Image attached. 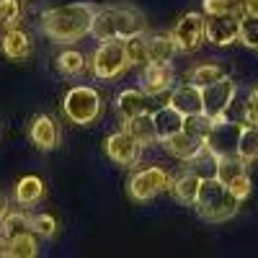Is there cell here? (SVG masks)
Listing matches in <instances>:
<instances>
[{"label": "cell", "mask_w": 258, "mask_h": 258, "mask_svg": "<svg viewBox=\"0 0 258 258\" xmlns=\"http://www.w3.org/2000/svg\"><path fill=\"white\" fill-rule=\"evenodd\" d=\"M140 83H142V91L150 93V96H160L165 91H170L176 85V73L170 64H158V62H147L142 68V75H140Z\"/></svg>", "instance_id": "cell-11"}, {"label": "cell", "mask_w": 258, "mask_h": 258, "mask_svg": "<svg viewBox=\"0 0 258 258\" xmlns=\"http://www.w3.org/2000/svg\"><path fill=\"white\" fill-rule=\"evenodd\" d=\"M129 68V59L124 52V41L121 39H111V41H101L98 49L91 57V73L98 80H114L119 75H124Z\"/></svg>", "instance_id": "cell-4"}, {"label": "cell", "mask_w": 258, "mask_h": 258, "mask_svg": "<svg viewBox=\"0 0 258 258\" xmlns=\"http://www.w3.org/2000/svg\"><path fill=\"white\" fill-rule=\"evenodd\" d=\"M62 111L73 124L88 126L103 114V98L91 85H75L62 98Z\"/></svg>", "instance_id": "cell-3"}, {"label": "cell", "mask_w": 258, "mask_h": 258, "mask_svg": "<svg viewBox=\"0 0 258 258\" xmlns=\"http://www.w3.org/2000/svg\"><path fill=\"white\" fill-rule=\"evenodd\" d=\"M240 44H245L248 49H258V16L245 13L240 16V36H238Z\"/></svg>", "instance_id": "cell-32"}, {"label": "cell", "mask_w": 258, "mask_h": 258, "mask_svg": "<svg viewBox=\"0 0 258 258\" xmlns=\"http://www.w3.org/2000/svg\"><path fill=\"white\" fill-rule=\"evenodd\" d=\"M150 98H153V96L145 93V91H137V88L121 91L119 98H116V111H119L121 121L132 119V116H137V114H145V111H153V103H150Z\"/></svg>", "instance_id": "cell-16"}, {"label": "cell", "mask_w": 258, "mask_h": 258, "mask_svg": "<svg viewBox=\"0 0 258 258\" xmlns=\"http://www.w3.org/2000/svg\"><path fill=\"white\" fill-rule=\"evenodd\" d=\"M163 147H165V153L173 155L176 160H186V163H188L191 158H197L202 150H204V137L188 132V129H181L178 135L168 137V140L163 142Z\"/></svg>", "instance_id": "cell-12"}, {"label": "cell", "mask_w": 258, "mask_h": 258, "mask_svg": "<svg viewBox=\"0 0 258 258\" xmlns=\"http://www.w3.org/2000/svg\"><path fill=\"white\" fill-rule=\"evenodd\" d=\"M91 36L96 41H111V39H119V21H116V6H106V8H98L93 13V21H91Z\"/></svg>", "instance_id": "cell-17"}, {"label": "cell", "mask_w": 258, "mask_h": 258, "mask_svg": "<svg viewBox=\"0 0 258 258\" xmlns=\"http://www.w3.org/2000/svg\"><path fill=\"white\" fill-rule=\"evenodd\" d=\"M24 230H31V217L26 212H8L6 209V214L0 217V235L3 238H13V235H18V232H24Z\"/></svg>", "instance_id": "cell-28"}, {"label": "cell", "mask_w": 258, "mask_h": 258, "mask_svg": "<svg viewBox=\"0 0 258 258\" xmlns=\"http://www.w3.org/2000/svg\"><path fill=\"white\" fill-rule=\"evenodd\" d=\"M96 11L98 8L93 3H85V0L64 3L59 8H49L41 13L39 26L44 36H49L57 44H75V41L91 34V21Z\"/></svg>", "instance_id": "cell-1"}, {"label": "cell", "mask_w": 258, "mask_h": 258, "mask_svg": "<svg viewBox=\"0 0 258 258\" xmlns=\"http://www.w3.org/2000/svg\"><path fill=\"white\" fill-rule=\"evenodd\" d=\"M212 124H214V121H212L207 114H191V116H186L183 129H188V132L199 135V137H207V132L212 129Z\"/></svg>", "instance_id": "cell-35"}, {"label": "cell", "mask_w": 258, "mask_h": 258, "mask_svg": "<svg viewBox=\"0 0 258 258\" xmlns=\"http://www.w3.org/2000/svg\"><path fill=\"white\" fill-rule=\"evenodd\" d=\"M220 78H225V70L214 62H204V64H197V68L188 70V83L199 85V88H207V85L217 83Z\"/></svg>", "instance_id": "cell-29"}, {"label": "cell", "mask_w": 258, "mask_h": 258, "mask_svg": "<svg viewBox=\"0 0 258 258\" xmlns=\"http://www.w3.org/2000/svg\"><path fill=\"white\" fill-rule=\"evenodd\" d=\"M6 209H8V202H6V197H3V194H0V217L6 214Z\"/></svg>", "instance_id": "cell-39"}, {"label": "cell", "mask_w": 258, "mask_h": 258, "mask_svg": "<svg viewBox=\"0 0 258 258\" xmlns=\"http://www.w3.org/2000/svg\"><path fill=\"white\" fill-rule=\"evenodd\" d=\"M199 188H202V176L197 173V170H191V168L183 170L176 181H170V191H173V197L181 204H186V207H194Z\"/></svg>", "instance_id": "cell-19"}, {"label": "cell", "mask_w": 258, "mask_h": 258, "mask_svg": "<svg viewBox=\"0 0 258 258\" xmlns=\"http://www.w3.org/2000/svg\"><path fill=\"white\" fill-rule=\"evenodd\" d=\"M248 173V163L240 158V155H227V158H217V176L222 183H230L238 176Z\"/></svg>", "instance_id": "cell-27"}, {"label": "cell", "mask_w": 258, "mask_h": 258, "mask_svg": "<svg viewBox=\"0 0 258 258\" xmlns=\"http://www.w3.org/2000/svg\"><path fill=\"white\" fill-rule=\"evenodd\" d=\"M245 116L250 124H258V88H253L248 101H245Z\"/></svg>", "instance_id": "cell-37"}, {"label": "cell", "mask_w": 258, "mask_h": 258, "mask_svg": "<svg viewBox=\"0 0 258 258\" xmlns=\"http://www.w3.org/2000/svg\"><path fill=\"white\" fill-rule=\"evenodd\" d=\"M235 96H238V83H235L232 78H220L217 83L207 85V88H202V101H204V114L212 119V121H220L225 119L230 103L235 101Z\"/></svg>", "instance_id": "cell-7"}, {"label": "cell", "mask_w": 258, "mask_h": 258, "mask_svg": "<svg viewBox=\"0 0 258 258\" xmlns=\"http://www.w3.org/2000/svg\"><path fill=\"white\" fill-rule=\"evenodd\" d=\"M34 255H39V243L34 230H24L8 240V258H34Z\"/></svg>", "instance_id": "cell-24"}, {"label": "cell", "mask_w": 258, "mask_h": 258, "mask_svg": "<svg viewBox=\"0 0 258 258\" xmlns=\"http://www.w3.org/2000/svg\"><path fill=\"white\" fill-rule=\"evenodd\" d=\"M31 230L39 235V238H52V235L57 232V220L52 217V214H47V212L34 214L31 217Z\"/></svg>", "instance_id": "cell-33"}, {"label": "cell", "mask_w": 258, "mask_h": 258, "mask_svg": "<svg viewBox=\"0 0 258 258\" xmlns=\"http://www.w3.org/2000/svg\"><path fill=\"white\" fill-rule=\"evenodd\" d=\"M124 129L132 135L142 147H150L158 142V135H155V119H153V111H145V114H137L132 119L124 121Z\"/></svg>", "instance_id": "cell-18"}, {"label": "cell", "mask_w": 258, "mask_h": 258, "mask_svg": "<svg viewBox=\"0 0 258 258\" xmlns=\"http://www.w3.org/2000/svg\"><path fill=\"white\" fill-rule=\"evenodd\" d=\"M227 186H230V191L235 194V197L243 202V199H248V194H250V176L243 173V176H238L235 181H230Z\"/></svg>", "instance_id": "cell-36"}, {"label": "cell", "mask_w": 258, "mask_h": 258, "mask_svg": "<svg viewBox=\"0 0 258 258\" xmlns=\"http://www.w3.org/2000/svg\"><path fill=\"white\" fill-rule=\"evenodd\" d=\"M116 21H119V39H129V36H140L147 31V21L137 8L129 6H116Z\"/></svg>", "instance_id": "cell-21"}, {"label": "cell", "mask_w": 258, "mask_h": 258, "mask_svg": "<svg viewBox=\"0 0 258 258\" xmlns=\"http://www.w3.org/2000/svg\"><path fill=\"white\" fill-rule=\"evenodd\" d=\"M204 16L197 13V11H188L181 16V21L176 24V29L170 31V36H173L178 52H194L202 47V41L207 39L204 36Z\"/></svg>", "instance_id": "cell-9"}, {"label": "cell", "mask_w": 258, "mask_h": 258, "mask_svg": "<svg viewBox=\"0 0 258 258\" xmlns=\"http://www.w3.org/2000/svg\"><path fill=\"white\" fill-rule=\"evenodd\" d=\"M240 199L230 191L227 183H222L217 176L202 178V188L197 194V202H194V209L204 222H227L238 214Z\"/></svg>", "instance_id": "cell-2"}, {"label": "cell", "mask_w": 258, "mask_h": 258, "mask_svg": "<svg viewBox=\"0 0 258 258\" xmlns=\"http://www.w3.org/2000/svg\"><path fill=\"white\" fill-rule=\"evenodd\" d=\"M147 52H150V62L170 64L176 59L178 47L170 34H153V36H147Z\"/></svg>", "instance_id": "cell-22"}, {"label": "cell", "mask_w": 258, "mask_h": 258, "mask_svg": "<svg viewBox=\"0 0 258 258\" xmlns=\"http://www.w3.org/2000/svg\"><path fill=\"white\" fill-rule=\"evenodd\" d=\"M238 155L245 163L258 160V124H245L243 126V135L238 142Z\"/></svg>", "instance_id": "cell-30"}, {"label": "cell", "mask_w": 258, "mask_h": 258, "mask_svg": "<svg viewBox=\"0 0 258 258\" xmlns=\"http://www.w3.org/2000/svg\"><path fill=\"white\" fill-rule=\"evenodd\" d=\"M29 135H31V142L39 147V150H54L59 145V126L52 116L47 114H36L31 119V129H29Z\"/></svg>", "instance_id": "cell-14"}, {"label": "cell", "mask_w": 258, "mask_h": 258, "mask_svg": "<svg viewBox=\"0 0 258 258\" xmlns=\"http://www.w3.org/2000/svg\"><path fill=\"white\" fill-rule=\"evenodd\" d=\"M243 126L240 121H230V119H220L214 121L212 129L204 137V147L214 158H227V155H238V142L243 135Z\"/></svg>", "instance_id": "cell-5"}, {"label": "cell", "mask_w": 258, "mask_h": 258, "mask_svg": "<svg viewBox=\"0 0 258 258\" xmlns=\"http://www.w3.org/2000/svg\"><path fill=\"white\" fill-rule=\"evenodd\" d=\"M126 186H129V197L135 202H150V199H155L158 194L170 188V176H168L165 168L150 165V168L137 170V173L129 178Z\"/></svg>", "instance_id": "cell-6"}, {"label": "cell", "mask_w": 258, "mask_h": 258, "mask_svg": "<svg viewBox=\"0 0 258 258\" xmlns=\"http://www.w3.org/2000/svg\"><path fill=\"white\" fill-rule=\"evenodd\" d=\"M13 197L21 207H34L41 197H44V181H41L39 176H24L16 183Z\"/></svg>", "instance_id": "cell-23"}, {"label": "cell", "mask_w": 258, "mask_h": 258, "mask_svg": "<svg viewBox=\"0 0 258 258\" xmlns=\"http://www.w3.org/2000/svg\"><path fill=\"white\" fill-rule=\"evenodd\" d=\"M153 119H155L158 142H165L168 137L178 135L181 129H183V124H186V116H183L178 109H173L170 103H165V106H160V109H155V111H153Z\"/></svg>", "instance_id": "cell-15"}, {"label": "cell", "mask_w": 258, "mask_h": 258, "mask_svg": "<svg viewBox=\"0 0 258 258\" xmlns=\"http://www.w3.org/2000/svg\"><path fill=\"white\" fill-rule=\"evenodd\" d=\"M54 68H57V73L64 75V78H80L85 70H88V62H85V54H83V52H78V49H64V52L57 57Z\"/></svg>", "instance_id": "cell-25"}, {"label": "cell", "mask_w": 258, "mask_h": 258, "mask_svg": "<svg viewBox=\"0 0 258 258\" xmlns=\"http://www.w3.org/2000/svg\"><path fill=\"white\" fill-rule=\"evenodd\" d=\"M204 13L212 16V13H232V16H245V0H204Z\"/></svg>", "instance_id": "cell-31"}, {"label": "cell", "mask_w": 258, "mask_h": 258, "mask_svg": "<svg viewBox=\"0 0 258 258\" xmlns=\"http://www.w3.org/2000/svg\"><path fill=\"white\" fill-rule=\"evenodd\" d=\"M21 18V0H0V26H16Z\"/></svg>", "instance_id": "cell-34"}, {"label": "cell", "mask_w": 258, "mask_h": 258, "mask_svg": "<svg viewBox=\"0 0 258 258\" xmlns=\"http://www.w3.org/2000/svg\"><path fill=\"white\" fill-rule=\"evenodd\" d=\"M168 103L178 109L183 116H191V114H204V101H202V88L194 83H183V85H176L170 91V98Z\"/></svg>", "instance_id": "cell-13"}, {"label": "cell", "mask_w": 258, "mask_h": 258, "mask_svg": "<svg viewBox=\"0 0 258 258\" xmlns=\"http://www.w3.org/2000/svg\"><path fill=\"white\" fill-rule=\"evenodd\" d=\"M204 36L214 47H230L240 36V18L232 13H212L204 21Z\"/></svg>", "instance_id": "cell-10"}, {"label": "cell", "mask_w": 258, "mask_h": 258, "mask_svg": "<svg viewBox=\"0 0 258 258\" xmlns=\"http://www.w3.org/2000/svg\"><path fill=\"white\" fill-rule=\"evenodd\" d=\"M124 41V52H126V59H129V68H145L150 62V52H147V36L140 34V36H129V39H121Z\"/></svg>", "instance_id": "cell-26"}, {"label": "cell", "mask_w": 258, "mask_h": 258, "mask_svg": "<svg viewBox=\"0 0 258 258\" xmlns=\"http://www.w3.org/2000/svg\"><path fill=\"white\" fill-rule=\"evenodd\" d=\"M0 49H3L6 57L11 59H26L31 54V39L26 36V31L21 29H6L3 36H0Z\"/></svg>", "instance_id": "cell-20"}, {"label": "cell", "mask_w": 258, "mask_h": 258, "mask_svg": "<svg viewBox=\"0 0 258 258\" xmlns=\"http://www.w3.org/2000/svg\"><path fill=\"white\" fill-rule=\"evenodd\" d=\"M245 11L253 13V16H258V0H245Z\"/></svg>", "instance_id": "cell-38"}, {"label": "cell", "mask_w": 258, "mask_h": 258, "mask_svg": "<svg viewBox=\"0 0 258 258\" xmlns=\"http://www.w3.org/2000/svg\"><path fill=\"white\" fill-rule=\"evenodd\" d=\"M103 150L106 155H109L111 163L121 165V168H135L140 160H142V145L126 132V129H121V132H114L103 140Z\"/></svg>", "instance_id": "cell-8"}]
</instances>
